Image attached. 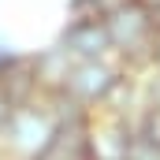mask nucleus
I'll return each instance as SVG.
<instances>
[{"label":"nucleus","instance_id":"nucleus-12","mask_svg":"<svg viewBox=\"0 0 160 160\" xmlns=\"http://www.w3.org/2000/svg\"><path fill=\"white\" fill-rule=\"evenodd\" d=\"M11 48H15L11 41H4V38H0V67H4V60H8V52H11Z\"/></svg>","mask_w":160,"mask_h":160},{"label":"nucleus","instance_id":"nucleus-6","mask_svg":"<svg viewBox=\"0 0 160 160\" xmlns=\"http://www.w3.org/2000/svg\"><path fill=\"white\" fill-rule=\"evenodd\" d=\"M130 145V123L93 112L89 116V160H127Z\"/></svg>","mask_w":160,"mask_h":160},{"label":"nucleus","instance_id":"nucleus-8","mask_svg":"<svg viewBox=\"0 0 160 160\" xmlns=\"http://www.w3.org/2000/svg\"><path fill=\"white\" fill-rule=\"evenodd\" d=\"M130 130H134L138 138H145L149 145H157V149H160V108L142 104V108H138V116L130 119Z\"/></svg>","mask_w":160,"mask_h":160},{"label":"nucleus","instance_id":"nucleus-10","mask_svg":"<svg viewBox=\"0 0 160 160\" xmlns=\"http://www.w3.org/2000/svg\"><path fill=\"white\" fill-rule=\"evenodd\" d=\"M127 160H160V149H157V145H149L145 138H138V134L130 130V145H127Z\"/></svg>","mask_w":160,"mask_h":160},{"label":"nucleus","instance_id":"nucleus-9","mask_svg":"<svg viewBox=\"0 0 160 160\" xmlns=\"http://www.w3.org/2000/svg\"><path fill=\"white\" fill-rule=\"evenodd\" d=\"M134 78H138V89H142V104L160 108V71L157 67H145V71H138Z\"/></svg>","mask_w":160,"mask_h":160},{"label":"nucleus","instance_id":"nucleus-15","mask_svg":"<svg viewBox=\"0 0 160 160\" xmlns=\"http://www.w3.org/2000/svg\"><path fill=\"white\" fill-rule=\"evenodd\" d=\"M8 112H11V108H8V104L0 101V130H4V123H8Z\"/></svg>","mask_w":160,"mask_h":160},{"label":"nucleus","instance_id":"nucleus-14","mask_svg":"<svg viewBox=\"0 0 160 160\" xmlns=\"http://www.w3.org/2000/svg\"><path fill=\"white\" fill-rule=\"evenodd\" d=\"M138 4H142L145 11H157V8H160V0H138Z\"/></svg>","mask_w":160,"mask_h":160},{"label":"nucleus","instance_id":"nucleus-7","mask_svg":"<svg viewBox=\"0 0 160 160\" xmlns=\"http://www.w3.org/2000/svg\"><path fill=\"white\" fill-rule=\"evenodd\" d=\"M34 60H38V82H41V97H52V93H63V86H67V75H71V67H75V60L56 45V41H48V45H41L34 48Z\"/></svg>","mask_w":160,"mask_h":160},{"label":"nucleus","instance_id":"nucleus-1","mask_svg":"<svg viewBox=\"0 0 160 160\" xmlns=\"http://www.w3.org/2000/svg\"><path fill=\"white\" fill-rule=\"evenodd\" d=\"M56 130V116L48 108V101L41 97L26 108H11L8 112V123L0 130V149L8 160H38L41 149L48 145Z\"/></svg>","mask_w":160,"mask_h":160},{"label":"nucleus","instance_id":"nucleus-4","mask_svg":"<svg viewBox=\"0 0 160 160\" xmlns=\"http://www.w3.org/2000/svg\"><path fill=\"white\" fill-rule=\"evenodd\" d=\"M52 41H56L71 60H104V56H112V41H108L104 19L63 15V22H60V30H56Z\"/></svg>","mask_w":160,"mask_h":160},{"label":"nucleus","instance_id":"nucleus-13","mask_svg":"<svg viewBox=\"0 0 160 160\" xmlns=\"http://www.w3.org/2000/svg\"><path fill=\"white\" fill-rule=\"evenodd\" d=\"M149 22H153V30L160 34V8H157V11H149Z\"/></svg>","mask_w":160,"mask_h":160},{"label":"nucleus","instance_id":"nucleus-3","mask_svg":"<svg viewBox=\"0 0 160 160\" xmlns=\"http://www.w3.org/2000/svg\"><path fill=\"white\" fill-rule=\"evenodd\" d=\"M123 67L104 56V60H75L71 75H67V86H63V97L71 104H78L82 112H101L112 97V89L119 86Z\"/></svg>","mask_w":160,"mask_h":160},{"label":"nucleus","instance_id":"nucleus-5","mask_svg":"<svg viewBox=\"0 0 160 160\" xmlns=\"http://www.w3.org/2000/svg\"><path fill=\"white\" fill-rule=\"evenodd\" d=\"M0 101L8 108H26V104L41 101L34 48H11L8 52V60L0 67Z\"/></svg>","mask_w":160,"mask_h":160},{"label":"nucleus","instance_id":"nucleus-11","mask_svg":"<svg viewBox=\"0 0 160 160\" xmlns=\"http://www.w3.org/2000/svg\"><path fill=\"white\" fill-rule=\"evenodd\" d=\"M149 67L160 71V34L157 30H153V45H149Z\"/></svg>","mask_w":160,"mask_h":160},{"label":"nucleus","instance_id":"nucleus-16","mask_svg":"<svg viewBox=\"0 0 160 160\" xmlns=\"http://www.w3.org/2000/svg\"><path fill=\"white\" fill-rule=\"evenodd\" d=\"M0 160H8V157H4V149H0Z\"/></svg>","mask_w":160,"mask_h":160},{"label":"nucleus","instance_id":"nucleus-2","mask_svg":"<svg viewBox=\"0 0 160 160\" xmlns=\"http://www.w3.org/2000/svg\"><path fill=\"white\" fill-rule=\"evenodd\" d=\"M104 26H108V41H112V60L123 71H130V75L145 71L149 67V45H153L149 11L138 0H130L112 19H104Z\"/></svg>","mask_w":160,"mask_h":160}]
</instances>
